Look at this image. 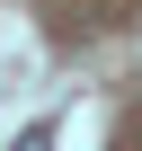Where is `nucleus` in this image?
I'll list each match as a JSON object with an SVG mask.
<instances>
[{
    "mask_svg": "<svg viewBox=\"0 0 142 151\" xmlns=\"http://www.w3.org/2000/svg\"><path fill=\"white\" fill-rule=\"evenodd\" d=\"M9 151H53V124H27V133L9 142Z\"/></svg>",
    "mask_w": 142,
    "mask_h": 151,
    "instance_id": "f257e3e1",
    "label": "nucleus"
}]
</instances>
